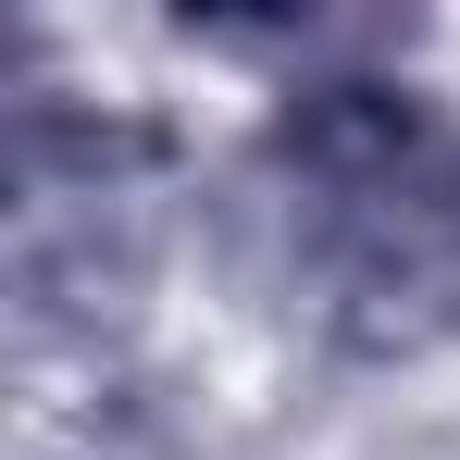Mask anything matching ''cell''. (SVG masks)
Returning a JSON list of instances; mask_svg holds the SVG:
<instances>
[{"mask_svg":"<svg viewBox=\"0 0 460 460\" xmlns=\"http://www.w3.org/2000/svg\"><path fill=\"white\" fill-rule=\"evenodd\" d=\"M287 299L349 349H411L460 311V137L398 87H311L261 150Z\"/></svg>","mask_w":460,"mask_h":460,"instance_id":"obj_1","label":"cell"}]
</instances>
